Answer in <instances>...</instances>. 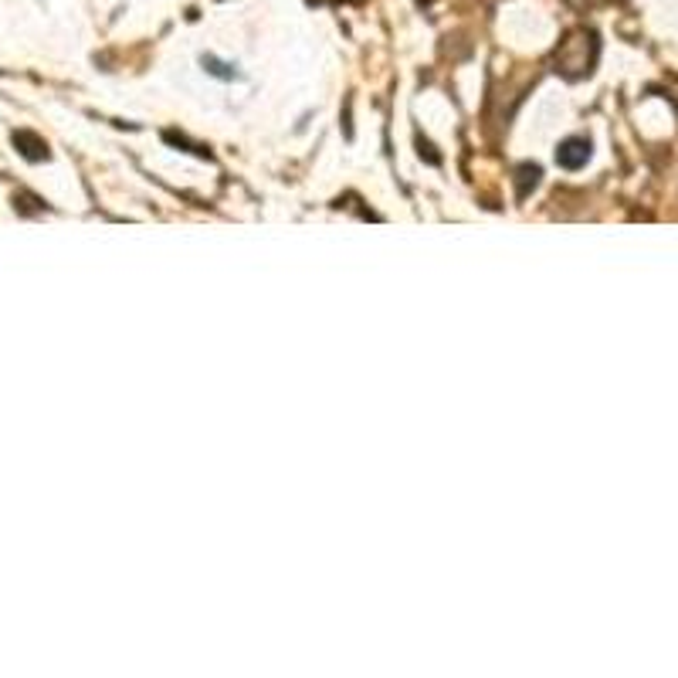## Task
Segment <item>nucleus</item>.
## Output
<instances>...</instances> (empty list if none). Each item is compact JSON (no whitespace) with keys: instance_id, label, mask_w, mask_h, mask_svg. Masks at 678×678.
I'll return each instance as SVG.
<instances>
[{"instance_id":"nucleus-2","label":"nucleus","mask_w":678,"mask_h":678,"mask_svg":"<svg viewBox=\"0 0 678 678\" xmlns=\"http://www.w3.org/2000/svg\"><path fill=\"white\" fill-rule=\"evenodd\" d=\"M14 143L21 146V153H25L27 160H45V156H48L45 143H41V140H35V136H27V132H17V136H14Z\"/></svg>"},{"instance_id":"nucleus-1","label":"nucleus","mask_w":678,"mask_h":678,"mask_svg":"<svg viewBox=\"0 0 678 678\" xmlns=\"http://www.w3.org/2000/svg\"><path fill=\"white\" fill-rule=\"evenodd\" d=\"M587 156H590V146L583 143V140H570V143L559 146L557 160H559V167L577 170V167H583V163H587Z\"/></svg>"},{"instance_id":"nucleus-3","label":"nucleus","mask_w":678,"mask_h":678,"mask_svg":"<svg viewBox=\"0 0 678 678\" xmlns=\"http://www.w3.org/2000/svg\"><path fill=\"white\" fill-rule=\"evenodd\" d=\"M424 4H428V0H424Z\"/></svg>"}]
</instances>
